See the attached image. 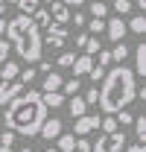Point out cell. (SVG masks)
Masks as SVG:
<instances>
[{
	"label": "cell",
	"mask_w": 146,
	"mask_h": 152,
	"mask_svg": "<svg viewBox=\"0 0 146 152\" xmlns=\"http://www.w3.org/2000/svg\"><path fill=\"white\" fill-rule=\"evenodd\" d=\"M44 120H47V105L41 99V91H26V94L20 91L18 96H12L6 102V111H3L6 129H12L15 134H23V137H35Z\"/></svg>",
	"instance_id": "cell-1"
},
{
	"label": "cell",
	"mask_w": 146,
	"mask_h": 152,
	"mask_svg": "<svg viewBox=\"0 0 146 152\" xmlns=\"http://www.w3.org/2000/svg\"><path fill=\"white\" fill-rule=\"evenodd\" d=\"M134 70L131 67H126L123 61L117 64V67H111V70H105V76H102V88H99V108L105 114H117L120 108H126V105H131L134 102Z\"/></svg>",
	"instance_id": "cell-2"
},
{
	"label": "cell",
	"mask_w": 146,
	"mask_h": 152,
	"mask_svg": "<svg viewBox=\"0 0 146 152\" xmlns=\"http://www.w3.org/2000/svg\"><path fill=\"white\" fill-rule=\"evenodd\" d=\"M3 35L9 38V44L15 47V53L23 61H38L41 58V47H44L41 29L35 26V20L29 15H18L15 20H6V32Z\"/></svg>",
	"instance_id": "cell-3"
},
{
	"label": "cell",
	"mask_w": 146,
	"mask_h": 152,
	"mask_svg": "<svg viewBox=\"0 0 146 152\" xmlns=\"http://www.w3.org/2000/svg\"><path fill=\"white\" fill-rule=\"evenodd\" d=\"M120 149H126V134H123V129L108 132L105 137H99L96 143H91V152H120Z\"/></svg>",
	"instance_id": "cell-4"
},
{
	"label": "cell",
	"mask_w": 146,
	"mask_h": 152,
	"mask_svg": "<svg viewBox=\"0 0 146 152\" xmlns=\"http://www.w3.org/2000/svg\"><path fill=\"white\" fill-rule=\"evenodd\" d=\"M64 38H67L64 23H55V20H50V23H47V47H50V50H58V47L64 44Z\"/></svg>",
	"instance_id": "cell-5"
},
{
	"label": "cell",
	"mask_w": 146,
	"mask_h": 152,
	"mask_svg": "<svg viewBox=\"0 0 146 152\" xmlns=\"http://www.w3.org/2000/svg\"><path fill=\"white\" fill-rule=\"evenodd\" d=\"M76 123H73V132H76V137H82V134H91L96 126H99V117L96 114H82V117H73Z\"/></svg>",
	"instance_id": "cell-6"
},
{
	"label": "cell",
	"mask_w": 146,
	"mask_h": 152,
	"mask_svg": "<svg viewBox=\"0 0 146 152\" xmlns=\"http://www.w3.org/2000/svg\"><path fill=\"white\" fill-rule=\"evenodd\" d=\"M105 35H108L111 41H123V35H128L123 15H114V18H108V20H105Z\"/></svg>",
	"instance_id": "cell-7"
},
{
	"label": "cell",
	"mask_w": 146,
	"mask_h": 152,
	"mask_svg": "<svg viewBox=\"0 0 146 152\" xmlns=\"http://www.w3.org/2000/svg\"><path fill=\"white\" fill-rule=\"evenodd\" d=\"M23 91V82L20 79H0V105H6L12 96H18Z\"/></svg>",
	"instance_id": "cell-8"
},
{
	"label": "cell",
	"mask_w": 146,
	"mask_h": 152,
	"mask_svg": "<svg viewBox=\"0 0 146 152\" xmlns=\"http://www.w3.org/2000/svg\"><path fill=\"white\" fill-rule=\"evenodd\" d=\"M47 6H50V18H53L55 23H67V20H70V6H67V3L53 0V3H47Z\"/></svg>",
	"instance_id": "cell-9"
},
{
	"label": "cell",
	"mask_w": 146,
	"mask_h": 152,
	"mask_svg": "<svg viewBox=\"0 0 146 152\" xmlns=\"http://www.w3.org/2000/svg\"><path fill=\"white\" fill-rule=\"evenodd\" d=\"M41 137H47V140H53V137H58V134H61V120H58V117H50V120H44V123H41Z\"/></svg>",
	"instance_id": "cell-10"
},
{
	"label": "cell",
	"mask_w": 146,
	"mask_h": 152,
	"mask_svg": "<svg viewBox=\"0 0 146 152\" xmlns=\"http://www.w3.org/2000/svg\"><path fill=\"white\" fill-rule=\"evenodd\" d=\"M70 67H73V76L82 79V76H88V70L93 67V56H88V53H85V56H76Z\"/></svg>",
	"instance_id": "cell-11"
},
{
	"label": "cell",
	"mask_w": 146,
	"mask_h": 152,
	"mask_svg": "<svg viewBox=\"0 0 146 152\" xmlns=\"http://www.w3.org/2000/svg\"><path fill=\"white\" fill-rule=\"evenodd\" d=\"M61 82H64V76H61V73L47 70L44 79H41V88H44V91H61ZM44 91H41V94H44Z\"/></svg>",
	"instance_id": "cell-12"
},
{
	"label": "cell",
	"mask_w": 146,
	"mask_h": 152,
	"mask_svg": "<svg viewBox=\"0 0 146 152\" xmlns=\"http://www.w3.org/2000/svg\"><path fill=\"white\" fill-rule=\"evenodd\" d=\"M64 102H67V108H70V117H82V114L88 111V102H85V96H67V99H64Z\"/></svg>",
	"instance_id": "cell-13"
},
{
	"label": "cell",
	"mask_w": 146,
	"mask_h": 152,
	"mask_svg": "<svg viewBox=\"0 0 146 152\" xmlns=\"http://www.w3.org/2000/svg\"><path fill=\"white\" fill-rule=\"evenodd\" d=\"M134 76L146 79V44H137V50H134Z\"/></svg>",
	"instance_id": "cell-14"
},
{
	"label": "cell",
	"mask_w": 146,
	"mask_h": 152,
	"mask_svg": "<svg viewBox=\"0 0 146 152\" xmlns=\"http://www.w3.org/2000/svg\"><path fill=\"white\" fill-rule=\"evenodd\" d=\"M41 99H44V105H47V108H61L67 96L61 94V91H44V94H41Z\"/></svg>",
	"instance_id": "cell-15"
},
{
	"label": "cell",
	"mask_w": 146,
	"mask_h": 152,
	"mask_svg": "<svg viewBox=\"0 0 146 152\" xmlns=\"http://www.w3.org/2000/svg\"><path fill=\"white\" fill-rule=\"evenodd\" d=\"M29 18L35 20V26H38V29H47V23L53 20V18H50V9H41V6H38V9L32 12V15H29Z\"/></svg>",
	"instance_id": "cell-16"
},
{
	"label": "cell",
	"mask_w": 146,
	"mask_h": 152,
	"mask_svg": "<svg viewBox=\"0 0 146 152\" xmlns=\"http://www.w3.org/2000/svg\"><path fill=\"white\" fill-rule=\"evenodd\" d=\"M126 29L134 32V35H143V32H146V18H143V15H134V18L126 23Z\"/></svg>",
	"instance_id": "cell-17"
},
{
	"label": "cell",
	"mask_w": 146,
	"mask_h": 152,
	"mask_svg": "<svg viewBox=\"0 0 146 152\" xmlns=\"http://www.w3.org/2000/svg\"><path fill=\"white\" fill-rule=\"evenodd\" d=\"M126 58H128V47L123 44V41H114V50H111V61H117V64H120V61H126Z\"/></svg>",
	"instance_id": "cell-18"
},
{
	"label": "cell",
	"mask_w": 146,
	"mask_h": 152,
	"mask_svg": "<svg viewBox=\"0 0 146 152\" xmlns=\"http://www.w3.org/2000/svg\"><path fill=\"white\" fill-rule=\"evenodd\" d=\"M18 64H15V61H3V64H0V79H18Z\"/></svg>",
	"instance_id": "cell-19"
},
{
	"label": "cell",
	"mask_w": 146,
	"mask_h": 152,
	"mask_svg": "<svg viewBox=\"0 0 146 152\" xmlns=\"http://www.w3.org/2000/svg\"><path fill=\"white\" fill-rule=\"evenodd\" d=\"M61 152H91V140L82 134V137L73 140V146H67V149H61Z\"/></svg>",
	"instance_id": "cell-20"
},
{
	"label": "cell",
	"mask_w": 146,
	"mask_h": 152,
	"mask_svg": "<svg viewBox=\"0 0 146 152\" xmlns=\"http://www.w3.org/2000/svg\"><path fill=\"white\" fill-rule=\"evenodd\" d=\"M12 140H15V132H12V129L0 132V152H15L12 149Z\"/></svg>",
	"instance_id": "cell-21"
},
{
	"label": "cell",
	"mask_w": 146,
	"mask_h": 152,
	"mask_svg": "<svg viewBox=\"0 0 146 152\" xmlns=\"http://www.w3.org/2000/svg\"><path fill=\"white\" fill-rule=\"evenodd\" d=\"M15 6L20 9V15H32V12H35L38 6H41V0H18Z\"/></svg>",
	"instance_id": "cell-22"
},
{
	"label": "cell",
	"mask_w": 146,
	"mask_h": 152,
	"mask_svg": "<svg viewBox=\"0 0 146 152\" xmlns=\"http://www.w3.org/2000/svg\"><path fill=\"white\" fill-rule=\"evenodd\" d=\"M131 123H134V134H137V140L143 143V140H146V117L140 114V117H134Z\"/></svg>",
	"instance_id": "cell-23"
},
{
	"label": "cell",
	"mask_w": 146,
	"mask_h": 152,
	"mask_svg": "<svg viewBox=\"0 0 146 152\" xmlns=\"http://www.w3.org/2000/svg\"><path fill=\"white\" fill-rule=\"evenodd\" d=\"M108 9H114L117 15H128V12L134 9V3H131V0H114V6H108Z\"/></svg>",
	"instance_id": "cell-24"
},
{
	"label": "cell",
	"mask_w": 146,
	"mask_h": 152,
	"mask_svg": "<svg viewBox=\"0 0 146 152\" xmlns=\"http://www.w3.org/2000/svg\"><path fill=\"white\" fill-rule=\"evenodd\" d=\"M61 94L64 96H73V94H79V76H73V79H67V82H61Z\"/></svg>",
	"instance_id": "cell-25"
},
{
	"label": "cell",
	"mask_w": 146,
	"mask_h": 152,
	"mask_svg": "<svg viewBox=\"0 0 146 152\" xmlns=\"http://www.w3.org/2000/svg\"><path fill=\"white\" fill-rule=\"evenodd\" d=\"M88 12H91L93 18H105V15H108V6H105L102 0H93V3H91V9H88Z\"/></svg>",
	"instance_id": "cell-26"
},
{
	"label": "cell",
	"mask_w": 146,
	"mask_h": 152,
	"mask_svg": "<svg viewBox=\"0 0 146 152\" xmlns=\"http://www.w3.org/2000/svg\"><path fill=\"white\" fill-rule=\"evenodd\" d=\"M99 129H102V132L108 134V132H117V129H120V123L114 120V114H108L105 120H99Z\"/></svg>",
	"instance_id": "cell-27"
},
{
	"label": "cell",
	"mask_w": 146,
	"mask_h": 152,
	"mask_svg": "<svg viewBox=\"0 0 146 152\" xmlns=\"http://www.w3.org/2000/svg\"><path fill=\"white\" fill-rule=\"evenodd\" d=\"M85 26H88V32H105V18H91L85 20Z\"/></svg>",
	"instance_id": "cell-28"
},
{
	"label": "cell",
	"mask_w": 146,
	"mask_h": 152,
	"mask_svg": "<svg viewBox=\"0 0 146 152\" xmlns=\"http://www.w3.org/2000/svg\"><path fill=\"white\" fill-rule=\"evenodd\" d=\"M96 64H99V67H108L111 64V50H102V47H99V50H96Z\"/></svg>",
	"instance_id": "cell-29"
},
{
	"label": "cell",
	"mask_w": 146,
	"mask_h": 152,
	"mask_svg": "<svg viewBox=\"0 0 146 152\" xmlns=\"http://www.w3.org/2000/svg\"><path fill=\"white\" fill-rule=\"evenodd\" d=\"M85 102H88V105H96V102H99V91H96V85L85 91Z\"/></svg>",
	"instance_id": "cell-30"
},
{
	"label": "cell",
	"mask_w": 146,
	"mask_h": 152,
	"mask_svg": "<svg viewBox=\"0 0 146 152\" xmlns=\"http://www.w3.org/2000/svg\"><path fill=\"white\" fill-rule=\"evenodd\" d=\"M82 50H85L88 56H93V53L99 50V41H96V38H91V35H88V41H85V47H82Z\"/></svg>",
	"instance_id": "cell-31"
},
{
	"label": "cell",
	"mask_w": 146,
	"mask_h": 152,
	"mask_svg": "<svg viewBox=\"0 0 146 152\" xmlns=\"http://www.w3.org/2000/svg\"><path fill=\"white\" fill-rule=\"evenodd\" d=\"M73 58H76L73 53H61V56L55 58V64H58V67H70V64H73Z\"/></svg>",
	"instance_id": "cell-32"
},
{
	"label": "cell",
	"mask_w": 146,
	"mask_h": 152,
	"mask_svg": "<svg viewBox=\"0 0 146 152\" xmlns=\"http://www.w3.org/2000/svg\"><path fill=\"white\" fill-rule=\"evenodd\" d=\"M88 76H91V79H93V85H96V82H99V79L105 76V67H99V64H93L91 70H88Z\"/></svg>",
	"instance_id": "cell-33"
},
{
	"label": "cell",
	"mask_w": 146,
	"mask_h": 152,
	"mask_svg": "<svg viewBox=\"0 0 146 152\" xmlns=\"http://www.w3.org/2000/svg\"><path fill=\"white\" fill-rule=\"evenodd\" d=\"M9 47H12V44H9V38L0 35V64L6 61V56H9Z\"/></svg>",
	"instance_id": "cell-34"
},
{
	"label": "cell",
	"mask_w": 146,
	"mask_h": 152,
	"mask_svg": "<svg viewBox=\"0 0 146 152\" xmlns=\"http://www.w3.org/2000/svg\"><path fill=\"white\" fill-rule=\"evenodd\" d=\"M73 140H76L73 134H58V152L67 149V146H73Z\"/></svg>",
	"instance_id": "cell-35"
},
{
	"label": "cell",
	"mask_w": 146,
	"mask_h": 152,
	"mask_svg": "<svg viewBox=\"0 0 146 152\" xmlns=\"http://www.w3.org/2000/svg\"><path fill=\"white\" fill-rule=\"evenodd\" d=\"M35 76H38V70H35V67H26V70L20 73V82H23V85H29V82H32Z\"/></svg>",
	"instance_id": "cell-36"
},
{
	"label": "cell",
	"mask_w": 146,
	"mask_h": 152,
	"mask_svg": "<svg viewBox=\"0 0 146 152\" xmlns=\"http://www.w3.org/2000/svg\"><path fill=\"white\" fill-rule=\"evenodd\" d=\"M117 114H120V120H117V123H123V126H128V123L134 120V117H131V114H128L126 108H120V111H117Z\"/></svg>",
	"instance_id": "cell-37"
},
{
	"label": "cell",
	"mask_w": 146,
	"mask_h": 152,
	"mask_svg": "<svg viewBox=\"0 0 146 152\" xmlns=\"http://www.w3.org/2000/svg\"><path fill=\"white\" fill-rule=\"evenodd\" d=\"M70 18H73V23H76V26H85V15H82V12H73Z\"/></svg>",
	"instance_id": "cell-38"
},
{
	"label": "cell",
	"mask_w": 146,
	"mask_h": 152,
	"mask_svg": "<svg viewBox=\"0 0 146 152\" xmlns=\"http://www.w3.org/2000/svg\"><path fill=\"white\" fill-rule=\"evenodd\" d=\"M85 41H88V32H79V35H76V47L82 50V47H85Z\"/></svg>",
	"instance_id": "cell-39"
},
{
	"label": "cell",
	"mask_w": 146,
	"mask_h": 152,
	"mask_svg": "<svg viewBox=\"0 0 146 152\" xmlns=\"http://www.w3.org/2000/svg\"><path fill=\"white\" fill-rule=\"evenodd\" d=\"M126 152H146V149H143V143H131Z\"/></svg>",
	"instance_id": "cell-40"
},
{
	"label": "cell",
	"mask_w": 146,
	"mask_h": 152,
	"mask_svg": "<svg viewBox=\"0 0 146 152\" xmlns=\"http://www.w3.org/2000/svg\"><path fill=\"white\" fill-rule=\"evenodd\" d=\"M61 3H67V6H82L85 0H61Z\"/></svg>",
	"instance_id": "cell-41"
},
{
	"label": "cell",
	"mask_w": 146,
	"mask_h": 152,
	"mask_svg": "<svg viewBox=\"0 0 146 152\" xmlns=\"http://www.w3.org/2000/svg\"><path fill=\"white\" fill-rule=\"evenodd\" d=\"M3 32H6V18L0 15V35H3Z\"/></svg>",
	"instance_id": "cell-42"
},
{
	"label": "cell",
	"mask_w": 146,
	"mask_h": 152,
	"mask_svg": "<svg viewBox=\"0 0 146 152\" xmlns=\"http://www.w3.org/2000/svg\"><path fill=\"white\" fill-rule=\"evenodd\" d=\"M134 6H140V9H146V0H134Z\"/></svg>",
	"instance_id": "cell-43"
},
{
	"label": "cell",
	"mask_w": 146,
	"mask_h": 152,
	"mask_svg": "<svg viewBox=\"0 0 146 152\" xmlns=\"http://www.w3.org/2000/svg\"><path fill=\"white\" fill-rule=\"evenodd\" d=\"M3 12H6V0H0V15H3Z\"/></svg>",
	"instance_id": "cell-44"
},
{
	"label": "cell",
	"mask_w": 146,
	"mask_h": 152,
	"mask_svg": "<svg viewBox=\"0 0 146 152\" xmlns=\"http://www.w3.org/2000/svg\"><path fill=\"white\" fill-rule=\"evenodd\" d=\"M44 152H58V149H53V146H47V149H44Z\"/></svg>",
	"instance_id": "cell-45"
},
{
	"label": "cell",
	"mask_w": 146,
	"mask_h": 152,
	"mask_svg": "<svg viewBox=\"0 0 146 152\" xmlns=\"http://www.w3.org/2000/svg\"><path fill=\"white\" fill-rule=\"evenodd\" d=\"M18 152H32V149H18Z\"/></svg>",
	"instance_id": "cell-46"
},
{
	"label": "cell",
	"mask_w": 146,
	"mask_h": 152,
	"mask_svg": "<svg viewBox=\"0 0 146 152\" xmlns=\"http://www.w3.org/2000/svg\"><path fill=\"white\" fill-rule=\"evenodd\" d=\"M6 3H18V0H6Z\"/></svg>",
	"instance_id": "cell-47"
},
{
	"label": "cell",
	"mask_w": 146,
	"mask_h": 152,
	"mask_svg": "<svg viewBox=\"0 0 146 152\" xmlns=\"http://www.w3.org/2000/svg\"><path fill=\"white\" fill-rule=\"evenodd\" d=\"M41 3H53V0H41Z\"/></svg>",
	"instance_id": "cell-48"
}]
</instances>
